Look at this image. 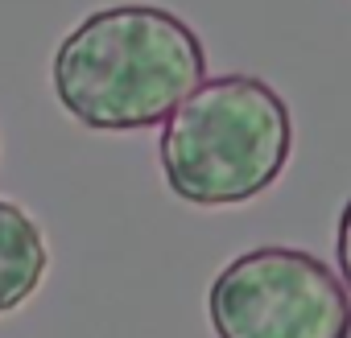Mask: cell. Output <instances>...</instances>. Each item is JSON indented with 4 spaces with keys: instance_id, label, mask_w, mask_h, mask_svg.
<instances>
[{
    "instance_id": "obj_1",
    "label": "cell",
    "mask_w": 351,
    "mask_h": 338,
    "mask_svg": "<svg viewBox=\"0 0 351 338\" xmlns=\"http://www.w3.org/2000/svg\"><path fill=\"white\" fill-rule=\"evenodd\" d=\"M207 79L199 34L169 9L116 5L83 17L54 54L58 103L95 132H136L169 120Z\"/></svg>"
},
{
    "instance_id": "obj_2",
    "label": "cell",
    "mask_w": 351,
    "mask_h": 338,
    "mask_svg": "<svg viewBox=\"0 0 351 338\" xmlns=\"http://www.w3.org/2000/svg\"><path fill=\"white\" fill-rule=\"evenodd\" d=\"M293 120L256 75L203 79L161 132L165 186L195 207H236L265 194L289 161Z\"/></svg>"
},
{
    "instance_id": "obj_3",
    "label": "cell",
    "mask_w": 351,
    "mask_h": 338,
    "mask_svg": "<svg viewBox=\"0 0 351 338\" xmlns=\"http://www.w3.org/2000/svg\"><path fill=\"white\" fill-rule=\"evenodd\" d=\"M219 338H351V297L310 252L269 244L236 256L207 293Z\"/></svg>"
},
{
    "instance_id": "obj_4",
    "label": "cell",
    "mask_w": 351,
    "mask_h": 338,
    "mask_svg": "<svg viewBox=\"0 0 351 338\" xmlns=\"http://www.w3.org/2000/svg\"><path fill=\"white\" fill-rule=\"evenodd\" d=\"M42 227L9 198H0V313L25 305L46 276Z\"/></svg>"
},
{
    "instance_id": "obj_5",
    "label": "cell",
    "mask_w": 351,
    "mask_h": 338,
    "mask_svg": "<svg viewBox=\"0 0 351 338\" xmlns=\"http://www.w3.org/2000/svg\"><path fill=\"white\" fill-rule=\"evenodd\" d=\"M335 256H339V276H343V289H351V198L339 215V235H335Z\"/></svg>"
}]
</instances>
